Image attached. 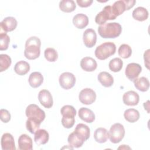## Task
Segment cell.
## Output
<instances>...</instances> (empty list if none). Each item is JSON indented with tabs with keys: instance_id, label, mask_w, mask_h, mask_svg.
Instances as JSON below:
<instances>
[{
	"instance_id": "6da1fadb",
	"label": "cell",
	"mask_w": 150,
	"mask_h": 150,
	"mask_svg": "<svg viewBox=\"0 0 150 150\" xmlns=\"http://www.w3.org/2000/svg\"><path fill=\"white\" fill-rule=\"evenodd\" d=\"M41 41L36 36H32L28 39L25 45L24 55L29 60L38 58L40 54Z\"/></svg>"
},
{
	"instance_id": "7a4b0ae2",
	"label": "cell",
	"mask_w": 150,
	"mask_h": 150,
	"mask_svg": "<svg viewBox=\"0 0 150 150\" xmlns=\"http://www.w3.org/2000/svg\"><path fill=\"white\" fill-rule=\"evenodd\" d=\"M122 31L121 25L117 22L105 23L98 28V32L103 38H115L119 36Z\"/></svg>"
},
{
	"instance_id": "3957f363",
	"label": "cell",
	"mask_w": 150,
	"mask_h": 150,
	"mask_svg": "<svg viewBox=\"0 0 150 150\" xmlns=\"http://www.w3.org/2000/svg\"><path fill=\"white\" fill-rule=\"evenodd\" d=\"M115 45L111 42H104L98 46L95 50V56L99 60H105L115 54Z\"/></svg>"
},
{
	"instance_id": "277c9868",
	"label": "cell",
	"mask_w": 150,
	"mask_h": 150,
	"mask_svg": "<svg viewBox=\"0 0 150 150\" xmlns=\"http://www.w3.org/2000/svg\"><path fill=\"white\" fill-rule=\"evenodd\" d=\"M25 114L28 118L36 121L40 124L43 121L46 116L45 111L35 104H31L26 107Z\"/></svg>"
},
{
	"instance_id": "5b68a950",
	"label": "cell",
	"mask_w": 150,
	"mask_h": 150,
	"mask_svg": "<svg viewBox=\"0 0 150 150\" xmlns=\"http://www.w3.org/2000/svg\"><path fill=\"white\" fill-rule=\"evenodd\" d=\"M110 141L113 144L120 142L125 135V129L124 126L120 123H115L110 128L108 132Z\"/></svg>"
},
{
	"instance_id": "8992f818",
	"label": "cell",
	"mask_w": 150,
	"mask_h": 150,
	"mask_svg": "<svg viewBox=\"0 0 150 150\" xmlns=\"http://www.w3.org/2000/svg\"><path fill=\"white\" fill-rule=\"evenodd\" d=\"M135 0H120L115 1L111 6L112 10L116 17L121 15L124 11L132 8L135 4Z\"/></svg>"
},
{
	"instance_id": "52a82bcc",
	"label": "cell",
	"mask_w": 150,
	"mask_h": 150,
	"mask_svg": "<svg viewBox=\"0 0 150 150\" xmlns=\"http://www.w3.org/2000/svg\"><path fill=\"white\" fill-rule=\"evenodd\" d=\"M117 17L114 15L111 6L107 5L100 12L95 18V22L98 25H102L106 23L108 20H114Z\"/></svg>"
},
{
	"instance_id": "ba28073f",
	"label": "cell",
	"mask_w": 150,
	"mask_h": 150,
	"mask_svg": "<svg viewBox=\"0 0 150 150\" xmlns=\"http://www.w3.org/2000/svg\"><path fill=\"white\" fill-rule=\"evenodd\" d=\"M60 86L65 90H69L74 87L76 83L75 76L70 72L62 73L59 79Z\"/></svg>"
},
{
	"instance_id": "9c48e42d",
	"label": "cell",
	"mask_w": 150,
	"mask_h": 150,
	"mask_svg": "<svg viewBox=\"0 0 150 150\" xmlns=\"http://www.w3.org/2000/svg\"><path fill=\"white\" fill-rule=\"evenodd\" d=\"M79 98L80 101L86 105H90L93 103L96 99V92L90 88L83 89L79 93Z\"/></svg>"
},
{
	"instance_id": "30bf717a",
	"label": "cell",
	"mask_w": 150,
	"mask_h": 150,
	"mask_svg": "<svg viewBox=\"0 0 150 150\" xmlns=\"http://www.w3.org/2000/svg\"><path fill=\"white\" fill-rule=\"evenodd\" d=\"M16 19L12 16L5 18L0 23V33H6L15 30L17 26Z\"/></svg>"
},
{
	"instance_id": "8fae6325",
	"label": "cell",
	"mask_w": 150,
	"mask_h": 150,
	"mask_svg": "<svg viewBox=\"0 0 150 150\" xmlns=\"http://www.w3.org/2000/svg\"><path fill=\"white\" fill-rule=\"evenodd\" d=\"M141 71L142 67L140 64L136 63H131L127 66L125 74L129 80L134 81L135 79L138 78Z\"/></svg>"
},
{
	"instance_id": "7c38bea8",
	"label": "cell",
	"mask_w": 150,
	"mask_h": 150,
	"mask_svg": "<svg viewBox=\"0 0 150 150\" xmlns=\"http://www.w3.org/2000/svg\"><path fill=\"white\" fill-rule=\"evenodd\" d=\"M38 100L40 103L46 108H50L53 106V97L51 93L47 90L43 89L39 91Z\"/></svg>"
},
{
	"instance_id": "4fadbf2b",
	"label": "cell",
	"mask_w": 150,
	"mask_h": 150,
	"mask_svg": "<svg viewBox=\"0 0 150 150\" xmlns=\"http://www.w3.org/2000/svg\"><path fill=\"white\" fill-rule=\"evenodd\" d=\"M83 40L84 45L87 47H93L97 41V34L95 30L93 29H86L83 33Z\"/></svg>"
},
{
	"instance_id": "5bb4252c",
	"label": "cell",
	"mask_w": 150,
	"mask_h": 150,
	"mask_svg": "<svg viewBox=\"0 0 150 150\" xmlns=\"http://www.w3.org/2000/svg\"><path fill=\"white\" fill-rule=\"evenodd\" d=\"M123 103L129 106H134L138 104L139 101V96L138 94L132 90L127 91L122 96Z\"/></svg>"
},
{
	"instance_id": "9a60e30c",
	"label": "cell",
	"mask_w": 150,
	"mask_h": 150,
	"mask_svg": "<svg viewBox=\"0 0 150 150\" xmlns=\"http://www.w3.org/2000/svg\"><path fill=\"white\" fill-rule=\"evenodd\" d=\"M1 147L3 150H15L14 138L9 133H5L1 137Z\"/></svg>"
},
{
	"instance_id": "2e32d148",
	"label": "cell",
	"mask_w": 150,
	"mask_h": 150,
	"mask_svg": "<svg viewBox=\"0 0 150 150\" xmlns=\"http://www.w3.org/2000/svg\"><path fill=\"white\" fill-rule=\"evenodd\" d=\"M86 141V139L84 138H83L82 136H81L77 132H71L70 134H69L68 138H67V142L70 146L73 148H80L82 146L84 142Z\"/></svg>"
},
{
	"instance_id": "e0dca14e",
	"label": "cell",
	"mask_w": 150,
	"mask_h": 150,
	"mask_svg": "<svg viewBox=\"0 0 150 150\" xmlns=\"http://www.w3.org/2000/svg\"><path fill=\"white\" fill-rule=\"evenodd\" d=\"M80 66L83 70L91 72L96 69L97 63L93 58L90 57H84L80 61Z\"/></svg>"
},
{
	"instance_id": "ac0fdd59",
	"label": "cell",
	"mask_w": 150,
	"mask_h": 150,
	"mask_svg": "<svg viewBox=\"0 0 150 150\" xmlns=\"http://www.w3.org/2000/svg\"><path fill=\"white\" fill-rule=\"evenodd\" d=\"M18 148L21 150H32L33 142L32 138L27 134H22L18 138Z\"/></svg>"
},
{
	"instance_id": "d6986e66",
	"label": "cell",
	"mask_w": 150,
	"mask_h": 150,
	"mask_svg": "<svg viewBox=\"0 0 150 150\" xmlns=\"http://www.w3.org/2000/svg\"><path fill=\"white\" fill-rule=\"evenodd\" d=\"M78 114L80 118L87 123H91L95 120V114L93 111L86 107L80 108Z\"/></svg>"
},
{
	"instance_id": "ffe728a7",
	"label": "cell",
	"mask_w": 150,
	"mask_h": 150,
	"mask_svg": "<svg viewBox=\"0 0 150 150\" xmlns=\"http://www.w3.org/2000/svg\"><path fill=\"white\" fill-rule=\"evenodd\" d=\"M73 25L78 29H84L88 24V18L83 13H77L73 18Z\"/></svg>"
},
{
	"instance_id": "44dd1931",
	"label": "cell",
	"mask_w": 150,
	"mask_h": 150,
	"mask_svg": "<svg viewBox=\"0 0 150 150\" xmlns=\"http://www.w3.org/2000/svg\"><path fill=\"white\" fill-rule=\"evenodd\" d=\"M49 139V133L44 129H39L35 133L34 141L38 145L46 144L48 142Z\"/></svg>"
},
{
	"instance_id": "7402d4cb",
	"label": "cell",
	"mask_w": 150,
	"mask_h": 150,
	"mask_svg": "<svg viewBox=\"0 0 150 150\" xmlns=\"http://www.w3.org/2000/svg\"><path fill=\"white\" fill-rule=\"evenodd\" d=\"M28 81L29 85L32 87L38 88L43 83V77L40 72L34 71L29 75Z\"/></svg>"
},
{
	"instance_id": "603a6c76",
	"label": "cell",
	"mask_w": 150,
	"mask_h": 150,
	"mask_svg": "<svg viewBox=\"0 0 150 150\" xmlns=\"http://www.w3.org/2000/svg\"><path fill=\"white\" fill-rule=\"evenodd\" d=\"M98 80L105 87H110L114 83L113 77L107 71L100 72L97 76Z\"/></svg>"
},
{
	"instance_id": "cb8c5ba5",
	"label": "cell",
	"mask_w": 150,
	"mask_h": 150,
	"mask_svg": "<svg viewBox=\"0 0 150 150\" xmlns=\"http://www.w3.org/2000/svg\"><path fill=\"white\" fill-rule=\"evenodd\" d=\"M109 137L108 131L102 127L97 128L94 133V138L97 142L104 143Z\"/></svg>"
},
{
	"instance_id": "d4e9b609",
	"label": "cell",
	"mask_w": 150,
	"mask_h": 150,
	"mask_svg": "<svg viewBox=\"0 0 150 150\" xmlns=\"http://www.w3.org/2000/svg\"><path fill=\"white\" fill-rule=\"evenodd\" d=\"M148 11L142 6L136 8L132 12V15L134 19L138 21H144L148 18Z\"/></svg>"
},
{
	"instance_id": "484cf974",
	"label": "cell",
	"mask_w": 150,
	"mask_h": 150,
	"mask_svg": "<svg viewBox=\"0 0 150 150\" xmlns=\"http://www.w3.org/2000/svg\"><path fill=\"white\" fill-rule=\"evenodd\" d=\"M133 81L135 87L141 91H146L149 88V81L148 79L145 77L137 78Z\"/></svg>"
},
{
	"instance_id": "4316f807",
	"label": "cell",
	"mask_w": 150,
	"mask_h": 150,
	"mask_svg": "<svg viewBox=\"0 0 150 150\" xmlns=\"http://www.w3.org/2000/svg\"><path fill=\"white\" fill-rule=\"evenodd\" d=\"M30 70V65L29 64L23 60H21L18 62L14 66L15 72L20 75L23 76L27 74Z\"/></svg>"
},
{
	"instance_id": "83f0119b",
	"label": "cell",
	"mask_w": 150,
	"mask_h": 150,
	"mask_svg": "<svg viewBox=\"0 0 150 150\" xmlns=\"http://www.w3.org/2000/svg\"><path fill=\"white\" fill-rule=\"evenodd\" d=\"M124 117L125 120H127L128 122L133 123L139 120L140 115L137 110L134 108H129L124 111Z\"/></svg>"
},
{
	"instance_id": "f1b7e54d",
	"label": "cell",
	"mask_w": 150,
	"mask_h": 150,
	"mask_svg": "<svg viewBox=\"0 0 150 150\" xmlns=\"http://www.w3.org/2000/svg\"><path fill=\"white\" fill-rule=\"evenodd\" d=\"M59 8L64 12H71L76 8L75 2L73 0H62L59 2Z\"/></svg>"
},
{
	"instance_id": "f546056e",
	"label": "cell",
	"mask_w": 150,
	"mask_h": 150,
	"mask_svg": "<svg viewBox=\"0 0 150 150\" xmlns=\"http://www.w3.org/2000/svg\"><path fill=\"white\" fill-rule=\"evenodd\" d=\"M74 131L84 138L86 141L89 138L90 135V128L87 125L83 123L78 124L76 127Z\"/></svg>"
},
{
	"instance_id": "4dcf8cb0",
	"label": "cell",
	"mask_w": 150,
	"mask_h": 150,
	"mask_svg": "<svg viewBox=\"0 0 150 150\" xmlns=\"http://www.w3.org/2000/svg\"><path fill=\"white\" fill-rule=\"evenodd\" d=\"M123 66L122 60L118 57H115L111 59L108 64V67L110 70L114 72L120 71Z\"/></svg>"
},
{
	"instance_id": "1f68e13d",
	"label": "cell",
	"mask_w": 150,
	"mask_h": 150,
	"mask_svg": "<svg viewBox=\"0 0 150 150\" xmlns=\"http://www.w3.org/2000/svg\"><path fill=\"white\" fill-rule=\"evenodd\" d=\"M12 63L11 58L6 54H0V71L6 70Z\"/></svg>"
},
{
	"instance_id": "d6a6232c",
	"label": "cell",
	"mask_w": 150,
	"mask_h": 150,
	"mask_svg": "<svg viewBox=\"0 0 150 150\" xmlns=\"http://www.w3.org/2000/svg\"><path fill=\"white\" fill-rule=\"evenodd\" d=\"M118 55L124 59L129 58L132 54L131 47L127 44H122L118 50Z\"/></svg>"
},
{
	"instance_id": "836d02e7",
	"label": "cell",
	"mask_w": 150,
	"mask_h": 150,
	"mask_svg": "<svg viewBox=\"0 0 150 150\" xmlns=\"http://www.w3.org/2000/svg\"><path fill=\"white\" fill-rule=\"evenodd\" d=\"M44 55L45 59L50 62H54L58 58L57 52L52 47L46 48L44 52Z\"/></svg>"
},
{
	"instance_id": "e575fe53",
	"label": "cell",
	"mask_w": 150,
	"mask_h": 150,
	"mask_svg": "<svg viewBox=\"0 0 150 150\" xmlns=\"http://www.w3.org/2000/svg\"><path fill=\"white\" fill-rule=\"evenodd\" d=\"M40 123L32 119L28 118V120L26 121V129L31 134H35V132L38 129H39L40 127Z\"/></svg>"
},
{
	"instance_id": "d590c367",
	"label": "cell",
	"mask_w": 150,
	"mask_h": 150,
	"mask_svg": "<svg viewBox=\"0 0 150 150\" xmlns=\"http://www.w3.org/2000/svg\"><path fill=\"white\" fill-rule=\"evenodd\" d=\"M60 112L63 116L64 117H74L76 115V110L70 105H66L62 107Z\"/></svg>"
},
{
	"instance_id": "8d00e7d4",
	"label": "cell",
	"mask_w": 150,
	"mask_h": 150,
	"mask_svg": "<svg viewBox=\"0 0 150 150\" xmlns=\"http://www.w3.org/2000/svg\"><path fill=\"white\" fill-rule=\"evenodd\" d=\"M0 50H5L8 48L10 38L6 33H0Z\"/></svg>"
},
{
	"instance_id": "74e56055",
	"label": "cell",
	"mask_w": 150,
	"mask_h": 150,
	"mask_svg": "<svg viewBox=\"0 0 150 150\" xmlns=\"http://www.w3.org/2000/svg\"><path fill=\"white\" fill-rule=\"evenodd\" d=\"M75 122L74 117H64L63 116L62 118V125L66 128H71Z\"/></svg>"
},
{
	"instance_id": "f35d334b",
	"label": "cell",
	"mask_w": 150,
	"mask_h": 150,
	"mask_svg": "<svg viewBox=\"0 0 150 150\" xmlns=\"http://www.w3.org/2000/svg\"><path fill=\"white\" fill-rule=\"evenodd\" d=\"M11 115L10 112L5 109H1L0 110V118L1 120L4 122V123H7L11 120Z\"/></svg>"
},
{
	"instance_id": "ab89813d",
	"label": "cell",
	"mask_w": 150,
	"mask_h": 150,
	"mask_svg": "<svg viewBox=\"0 0 150 150\" xmlns=\"http://www.w3.org/2000/svg\"><path fill=\"white\" fill-rule=\"evenodd\" d=\"M93 0H77L76 2L79 6L81 8H86L90 6L93 3Z\"/></svg>"
},
{
	"instance_id": "60d3db41",
	"label": "cell",
	"mask_w": 150,
	"mask_h": 150,
	"mask_svg": "<svg viewBox=\"0 0 150 150\" xmlns=\"http://www.w3.org/2000/svg\"><path fill=\"white\" fill-rule=\"evenodd\" d=\"M149 49H148L146 50L144 54V62H145V65L146 66V68L148 69H149Z\"/></svg>"
},
{
	"instance_id": "b9f144b4",
	"label": "cell",
	"mask_w": 150,
	"mask_h": 150,
	"mask_svg": "<svg viewBox=\"0 0 150 150\" xmlns=\"http://www.w3.org/2000/svg\"><path fill=\"white\" fill-rule=\"evenodd\" d=\"M118 149H131V148L129 147V146H127L126 145H122L121 146H119V147L118 148Z\"/></svg>"
},
{
	"instance_id": "7bdbcfd3",
	"label": "cell",
	"mask_w": 150,
	"mask_h": 150,
	"mask_svg": "<svg viewBox=\"0 0 150 150\" xmlns=\"http://www.w3.org/2000/svg\"><path fill=\"white\" fill-rule=\"evenodd\" d=\"M149 100H148V103H147V105H146V103H144V108H145V110H147V111H148V112L149 113V110H148V108H149Z\"/></svg>"
}]
</instances>
